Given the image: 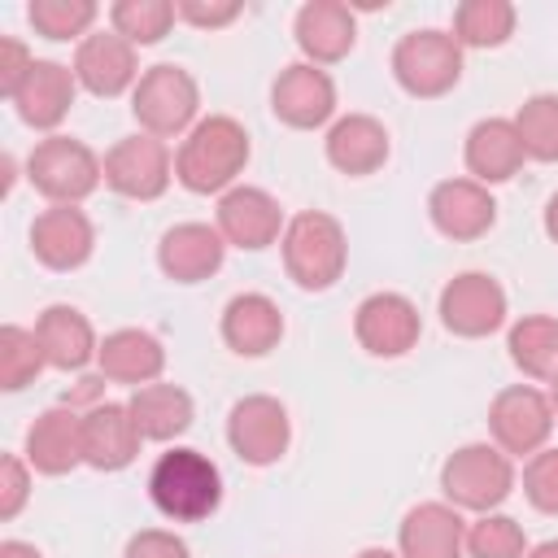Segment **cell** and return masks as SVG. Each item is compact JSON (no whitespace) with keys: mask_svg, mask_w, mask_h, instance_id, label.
Segmentation results:
<instances>
[{"mask_svg":"<svg viewBox=\"0 0 558 558\" xmlns=\"http://www.w3.org/2000/svg\"><path fill=\"white\" fill-rule=\"evenodd\" d=\"M244 166H248V131L227 113L201 118L174 153V179L196 196L231 192Z\"/></svg>","mask_w":558,"mask_h":558,"instance_id":"6da1fadb","label":"cell"},{"mask_svg":"<svg viewBox=\"0 0 558 558\" xmlns=\"http://www.w3.org/2000/svg\"><path fill=\"white\" fill-rule=\"evenodd\" d=\"M283 270L301 292H327L340 283L344 266H349V235L340 227V218L323 214V209H301L288 218L283 240Z\"/></svg>","mask_w":558,"mask_h":558,"instance_id":"7a4b0ae2","label":"cell"},{"mask_svg":"<svg viewBox=\"0 0 558 558\" xmlns=\"http://www.w3.org/2000/svg\"><path fill=\"white\" fill-rule=\"evenodd\" d=\"M148 497L170 523H201L222 506V475L201 449L174 445L153 462Z\"/></svg>","mask_w":558,"mask_h":558,"instance_id":"3957f363","label":"cell"},{"mask_svg":"<svg viewBox=\"0 0 558 558\" xmlns=\"http://www.w3.org/2000/svg\"><path fill=\"white\" fill-rule=\"evenodd\" d=\"M440 493L453 510L493 514L514 493V458L488 440L458 445L440 466Z\"/></svg>","mask_w":558,"mask_h":558,"instance_id":"277c9868","label":"cell"},{"mask_svg":"<svg viewBox=\"0 0 558 558\" xmlns=\"http://www.w3.org/2000/svg\"><path fill=\"white\" fill-rule=\"evenodd\" d=\"M26 179L48 205H78L105 183V157L74 135H48L31 148Z\"/></svg>","mask_w":558,"mask_h":558,"instance_id":"5b68a950","label":"cell"},{"mask_svg":"<svg viewBox=\"0 0 558 558\" xmlns=\"http://www.w3.org/2000/svg\"><path fill=\"white\" fill-rule=\"evenodd\" d=\"M131 113L140 122V131L157 135V140H174V135H187L201 118V87L196 78L174 65V61H161V65H148L131 92Z\"/></svg>","mask_w":558,"mask_h":558,"instance_id":"8992f818","label":"cell"},{"mask_svg":"<svg viewBox=\"0 0 558 558\" xmlns=\"http://www.w3.org/2000/svg\"><path fill=\"white\" fill-rule=\"evenodd\" d=\"M392 78L405 96L436 100L453 92L462 78V44L453 39V31H436V26L410 31L392 48Z\"/></svg>","mask_w":558,"mask_h":558,"instance_id":"52a82bcc","label":"cell"},{"mask_svg":"<svg viewBox=\"0 0 558 558\" xmlns=\"http://www.w3.org/2000/svg\"><path fill=\"white\" fill-rule=\"evenodd\" d=\"M554 405H549V392L532 388V384H510L493 397L488 405V432H493V445L510 458H532L549 445L554 436Z\"/></svg>","mask_w":558,"mask_h":558,"instance_id":"ba28073f","label":"cell"},{"mask_svg":"<svg viewBox=\"0 0 558 558\" xmlns=\"http://www.w3.org/2000/svg\"><path fill=\"white\" fill-rule=\"evenodd\" d=\"M227 445L248 466H275L292 445V418L279 397H240L227 414Z\"/></svg>","mask_w":558,"mask_h":558,"instance_id":"9c48e42d","label":"cell"},{"mask_svg":"<svg viewBox=\"0 0 558 558\" xmlns=\"http://www.w3.org/2000/svg\"><path fill=\"white\" fill-rule=\"evenodd\" d=\"M170 179H174V157H170L166 140H157L148 131L122 135L105 153V187L126 201H157V196H166Z\"/></svg>","mask_w":558,"mask_h":558,"instance_id":"30bf717a","label":"cell"},{"mask_svg":"<svg viewBox=\"0 0 558 558\" xmlns=\"http://www.w3.org/2000/svg\"><path fill=\"white\" fill-rule=\"evenodd\" d=\"M440 323L449 336L484 340L506 327V288L484 270H462L440 288Z\"/></svg>","mask_w":558,"mask_h":558,"instance_id":"8fae6325","label":"cell"},{"mask_svg":"<svg viewBox=\"0 0 558 558\" xmlns=\"http://www.w3.org/2000/svg\"><path fill=\"white\" fill-rule=\"evenodd\" d=\"M214 227L222 231L227 244L244 248V253H262L270 244L283 240V205L266 192V187H248V183H235L231 192L218 196V214H214Z\"/></svg>","mask_w":558,"mask_h":558,"instance_id":"7c38bea8","label":"cell"},{"mask_svg":"<svg viewBox=\"0 0 558 558\" xmlns=\"http://www.w3.org/2000/svg\"><path fill=\"white\" fill-rule=\"evenodd\" d=\"M353 336L371 357H405L423 336L418 305L401 292H371L353 310Z\"/></svg>","mask_w":558,"mask_h":558,"instance_id":"4fadbf2b","label":"cell"},{"mask_svg":"<svg viewBox=\"0 0 558 558\" xmlns=\"http://www.w3.org/2000/svg\"><path fill=\"white\" fill-rule=\"evenodd\" d=\"M270 109L292 131H314L336 118V83L323 65L292 61L270 83Z\"/></svg>","mask_w":558,"mask_h":558,"instance_id":"5bb4252c","label":"cell"},{"mask_svg":"<svg viewBox=\"0 0 558 558\" xmlns=\"http://www.w3.org/2000/svg\"><path fill=\"white\" fill-rule=\"evenodd\" d=\"M74 78L83 92L92 96H122V92H135L140 83V57H135V44L122 39L113 26L109 31H92L78 48H74Z\"/></svg>","mask_w":558,"mask_h":558,"instance_id":"9a60e30c","label":"cell"},{"mask_svg":"<svg viewBox=\"0 0 558 558\" xmlns=\"http://www.w3.org/2000/svg\"><path fill=\"white\" fill-rule=\"evenodd\" d=\"M427 218H432V227H436L445 240L471 244V240H480V235L493 231V222H497V201H493V192H488L484 183H475V179H440V183L432 187V196H427Z\"/></svg>","mask_w":558,"mask_h":558,"instance_id":"2e32d148","label":"cell"},{"mask_svg":"<svg viewBox=\"0 0 558 558\" xmlns=\"http://www.w3.org/2000/svg\"><path fill=\"white\" fill-rule=\"evenodd\" d=\"M31 253L48 270H78L96 253V227L78 205H48L31 222Z\"/></svg>","mask_w":558,"mask_h":558,"instance_id":"e0dca14e","label":"cell"},{"mask_svg":"<svg viewBox=\"0 0 558 558\" xmlns=\"http://www.w3.org/2000/svg\"><path fill=\"white\" fill-rule=\"evenodd\" d=\"M227 240L209 222H174L157 240V266L170 283H201L222 270Z\"/></svg>","mask_w":558,"mask_h":558,"instance_id":"ac0fdd59","label":"cell"},{"mask_svg":"<svg viewBox=\"0 0 558 558\" xmlns=\"http://www.w3.org/2000/svg\"><path fill=\"white\" fill-rule=\"evenodd\" d=\"M144 436L131 418L126 401H96L83 410V466L92 471H122L135 462Z\"/></svg>","mask_w":558,"mask_h":558,"instance_id":"d6986e66","label":"cell"},{"mask_svg":"<svg viewBox=\"0 0 558 558\" xmlns=\"http://www.w3.org/2000/svg\"><path fill=\"white\" fill-rule=\"evenodd\" d=\"M292 35H296V48L310 65H336L357 44V17L340 0H305L296 9Z\"/></svg>","mask_w":558,"mask_h":558,"instance_id":"ffe728a7","label":"cell"},{"mask_svg":"<svg viewBox=\"0 0 558 558\" xmlns=\"http://www.w3.org/2000/svg\"><path fill=\"white\" fill-rule=\"evenodd\" d=\"M401 558H462L466 554V519L449 501H418L405 510L397 527Z\"/></svg>","mask_w":558,"mask_h":558,"instance_id":"44dd1931","label":"cell"},{"mask_svg":"<svg viewBox=\"0 0 558 558\" xmlns=\"http://www.w3.org/2000/svg\"><path fill=\"white\" fill-rule=\"evenodd\" d=\"M22 458L39 475H70L74 466H83V414L74 405H48L26 427Z\"/></svg>","mask_w":558,"mask_h":558,"instance_id":"7402d4cb","label":"cell"},{"mask_svg":"<svg viewBox=\"0 0 558 558\" xmlns=\"http://www.w3.org/2000/svg\"><path fill=\"white\" fill-rule=\"evenodd\" d=\"M323 153L327 161L349 174V179H366L375 170H384L392 144H388V126L371 113H344L327 126V140H323Z\"/></svg>","mask_w":558,"mask_h":558,"instance_id":"603a6c76","label":"cell"},{"mask_svg":"<svg viewBox=\"0 0 558 558\" xmlns=\"http://www.w3.org/2000/svg\"><path fill=\"white\" fill-rule=\"evenodd\" d=\"M74 92H78V78L70 65L61 61H35L26 83L17 87V96L9 100L17 109V118L35 131H52L65 122V113L74 109Z\"/></svg>","mask_w":558,"mask_h":558,"instance_id":"cb8c5ba5","label":"cell"},{"mask_svg":"<svg viewBox=\"0 0 558 558\" xmlns=\"http://www.w3.org/2000/svg\"><path fill=\"white\" fill-rule=\"evenodd\" d=\"M222 340L240 357H266L283 340V314L266 292H240L222 305Z\"/></svg>","mask_w":558,"mask_h":558,"instance_id":"d4e9b609","label":"cell"},{"mask_svg":"<svg viewBox=\"0 0 558 558\" xmlns=\"http://www.w3.org/2000/svg\"><path fill=\"white\" fill-rule=\"evenodd\" d=\"M96 366H100V379L109 384H131V388H144V384H157L161 371H166V344L144 331V327H118L100 340V353H96Z\"/></svg>","mask_w":558,"mask_h":558,"instance_id":"484cf974","label":"cell"},{"mask_svg":"<svg viewBox=\"0 0 558 558\" xmlns=\"http://www.w3.org/2000/svg\"><path fill=\"white\" fill-rule=\"evenodd\" d=\"M462 161L471 170L475 183L493 187V183H506L523 170L527 153H523V140L514 131L510 118H484L466 131V148H462Z\"/></svg>","mask_w":558,"mask_h":558,"instance_id":"4316f807","label":"cell"},{"mask_svg":"<svg viewBox=\"0 0 558 558\" xmlns=\"http://www.w3.org/2000/svg\"><path fill=\"white\" fill-rule=\"evenodd\" d=\"M35 336H39V349H44L52 371H83L100 353L96 327L87 323V314L78 305H65V301L48 305L35 318Z\"/></svg>","mask_w":558,"mask_h":558,"instance_id":"83f0119b","label":"cell"},{"mask_svg":"<svg viewBox=\"0 0 558 558\" xmlns=\"http://www.w3.org/2000/svg\"><path fill=\"white\" fill-rule=\"evenodd\" d=\"M126 405H131V418H135L140 436L144 440H161V445L174 440V436H183L192 427V418H196L192 392L179 388V384H161V379L135 388Z\"/></svg>","mask_w":558,"mask_h":558,"instance_id":"f1b7e54d","label":"cell"},{"mask_svg":"<svg viewBox=\"0 0 558 558\" xmlns=\"http://www.w3.org/2000/svg\"><path fill=\"white\" fill-rule=\"evenodd\" d=\"M506 349H510V362L527 379L549 384L558 375V318H549V314H523L519 323H510Z\"/></svg>","mask_w":558,"mask_h":558,"instance_id":"f546056e","label":"cell"},{"mask_svg":"<svg viewBox=\"0 0 558 558\" xmlns=\"http://www.w3.org/2000/svg\"><path fill=\"white\" fill-rule=\"evenodd\" d=\"M514 4L510 0H462L453 9V39L466 48H501L514 35Z\"/></svg>","mask_w":558,"mask_h":558,"instance_id":"4dcf8cb0","label":"cell"},{"mask_svg":"<svg viewBox=\"0 0 558 558\" xmlns=\"http://www.w3.org/2000/svg\"><path fill=\"white\" fill-rule=\"evenodd\" d=\"M527 161H558V92H536L510 118Z\"/></svg>","mask_w":558,"mask_h":558,"instance_id":"1f68e13d","label":"cell"},{"mask_svg":"<svg viewBox=\"0 0 558 558\" xmlns=\"http://www.w3.org/2000/svg\"><path fill=\"white\" fill-rule=\"evenodd\" d=\"M44 366H48V357H44V349H39L35 327L4 323V327H0V388H4V392H22L26 384L39 379Z\"/></svg>","mask_w":558,"mask_h":558,"instance_id":"d6a6232c","label":"cell"},{"mask_svg":"<svg viewBox=\"0 0 558 558\" xmlns=\"http://www.w3.org/2000/svg\"><path fill=\"white\" fill-rule=\"evenodd\" d=\"M174 0H118L109 9V26L131 39L135 48H148V44H161L174 26Z\"/></svg>","mask_w":558,"mask_h":558,"instance_id":"836d02e7","label":"cell"},{"mask_svg":"<svg viewBox=\"0 0 558 558\" xmlns=\"http://www.w3.org/2000/svg\"><path fill=\"white\" fill-rule=\"evenodd\" d=\"M26 17H31L35 35H44V39H57V44L78 39L83 44L92 35V22L100 17V9L92 0H31Z\"/></svg>","mask_w":558,"mask_h":558,"instance_id":"e575fe53","label":"cell"},{"mask_svg":"<svg viewBox=\"0 0 558 558\" xmlns=\"http://www.w3.org/2000/svg\"><path fill=\"white\" fill-rule=\"evenodd\" d=\"M527 536H523V523L493 510V514H480L475 523H466V554L471 558H527Z\"/></svg>","mask_w":558,"mask_h":558,"instance_id":"d590c367","label":"cell"},{"mask_svg":"<svg viewBox=\"0 0 558 558\" xmlns=\"http://www.w3.org/2000/svg\"><path fill=\"white\" fill-rule=\"evenodd\" d=\"M523 497L541 514H558V449L554 445H545L541 453L527 458V466H523Z\"/></svg>","mask_w":558,"mask_h":558,"instance_id":"8d00e7d4","label":"cell"},{"mask_svg":"<svg viewBox=\"0 0 558 558\" xmlns=\"http://www.w3.org/2000/svg\"><path fill=\"white\" fill-rule=\"evenodd\" d=\"M31 497V462L22 453H4L0 458V519H17L22 506Z\"/></svg>","mask_w":558,"mask_h":558,"instance_id":"74e56055","label":"cell"},{"mask_svg":"<svg viewBox=\"0 0 558 558\" xmlns=\"http://www.w3.org/2000/svg\"><path fill=\"white\" fill-rule=\"evenodd\" d=\"M244 13L240 0H174V17L196 31H222Z\"/></svg>","mask_w":558,"mask_h":558,"instance_id":"f35d334b","label":"cell"},{"mask_svg":"<svg viewBox=\"0 0 558 558\" xmlns=\"http://www.w3.org/2000/svg\"><path fill=\"white\" fill-rule=\"evenodd\" d=\"M122 558H192V549H187L183 536H174L166 527H144L126 541Z\"/></svg>","mask_w":558,"mask_h":558,"instance_id":"ab89813d","label":"cell"},{"mask_svg":"<svg viewBox=\"0 0 558 558\" xmlns=\"http://www.w3.org/2000/svg\"><path fill=\"white\" fill-rule=\"evenodd\" d=\"M31 65H35L31 48H26L22 39L4 35V39H0V96H4V100H13V96H17V87L26 83Z\"/></svg>","mask_w":558,"mask_h":558,"instance_id":"60d3db41","label":"cell"},{"mask_svg":"<svg viewBox=\"0 0 558 558\" xmlns=\"http://www.w3.org/2000/svg\"><path fill=\"white\" fill-rule=\"evenodd\" d=\"M0 558H44V554L31 541H13L9 536V541H0Z\"/></svg>","mask_w":558,"mask_h":558,"instance_id":"b9f144b4","label":"cell"},{"mask_svg":"<svg viewBox=\"0 0 558 558\" xmlns=\"http://www.w3.org/2000/svg\"><path fill=\"white\" fill-rule=\"evenodd\" d=\"M541 222H545V235L558 244V192L549 196V205H545V218H541Z\"/></svg>","mask_w":558,"mask_h":558,"instance_id":"7bdbcfd3","label":"cell"},{"mask_svg":"<svg viewBox=\"0 0 558 558\" xmlns=\"http://www.w3.org/2000/svg\"><path fill=\"white\" fill-rule=\"evenodd\" d=\"M527 558H558V541H541V545H532Z\"/></svg>","mask_w":558,"mask_h":558,"instance_id":"ee69618b","label":"cell"},{"mask_svg":"<svg viewBox=\"0 0 558 558\" xmlns=\"http://www.w3.org/2000/svg\"><path fill=\"white\" fill-rule=\"evenodd\" d=\"M353 558H401V554H392V549H379V545H366V549H357Z\"/></svg>","mask_w":558,"mask_h":558,"instance_id":"f6af8a7d","label":"cell"},{"mask_svg":"<svg viewBox=\"0 0 558 558\" xmlns=\"http://www.w3.org/2000/svg\"><path fill=\"white\" fill-rule=\"evenodd\" d=\"M549 405H554V418H558V375L549 379Z\"/></svg>","mask_w":558,"mask_h":558,"instance_id":"bcb514c9","label":"cell"}]
</instances>
